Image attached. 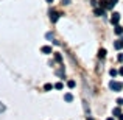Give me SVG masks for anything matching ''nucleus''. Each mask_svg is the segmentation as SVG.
Masks as SVG:
<instances>
[{"instance_id": "f257e3e1", "label": "nucleus", "mask_w": 123, "mask_h": 120, "mask_svg": "<svg viewBox=\"0 0 123 120\" xmlns=\"http://www.w3.org/2000/svg\"><path fill=\"white\" fill-rule=\"evenodd\" d=\"M109 87H111L112 90H115V92H120V90L123 89V84L118 83V81H114V80H112L111 83H109Z\"/></svg>"}, {"instance_id": "f03ea898", "label": "nucleus", "mask_w": 123, "mask_h": 120, "mask_svg": "<svg viewBox=\"0 0 123 120\" xmlns=\"http://www.w3.org/2000/svg\"><path fill=\"white\" fill-rule=\"evenodd\" d=\"M118 22H120V14H117V13H114L111 17V24L112 25H118Z\"/></svg>"}, {"instance_id": "7ed1b4c3", "label": "nucleus", "mask_w": 123, "mask_h": 120, "mask_svg": "<svg viewBox=\"0 0 123 120\" xmlns=\"http://www.w3.org/2000/svg\"><path fill=\"white\" fill-rule=\"evenodd\" d=\"M114 48H117V50H120V48H123V38H122V39H118V41H115V42H114Z\"/></svg>"}, {"instance_id": "20e7f679", "label": "nucleus", "mask_w": 123, "mask_h": 120, "mask_svg": "<svg viewBox=\"0 0 123 120\" xmlns=\"http://www.w3.org/2000/svg\"><path fill=\"white\" fill-rule=\"evenodd\" d=\"M42 53H45V55H50V53H53V51H51V47H48V45L42 47Z\"/></svg>"}, {"instance_id": "39448f33", "label": "nucleus", "mask_w": 123, "mask_h": 120, "mask_svg": "<svg viewBox=\"0 0 123 120\" xmlns=\"http://www.w3.org/2000/svg\"><path fill=\"white\" fill-rule=\"evenodd\" d=\"M50 19H51V22H56L58 19H59V14L53 11V13H51V14H50Z\"/></svg>"}, {"instance_id": "423d86ee", "label": "nucleus", "mask_w": 123, "mask_h": 120, "mask_svg": "<svg viewBox=\"0 0 123 120\" xmlns=\"http://www.w3.org/2000/svg\"><path fill=\"white\" fill-rule=\"evenodd\" d=\"M114 31H115V34H118V36H120V34H123V27H120V25H117Z\"/></svg>"}, {"instance_id": "0eeeda50", "label": "nucleus", "mask_w": 123, "mask_h": 120, "mask_svg": "<svg viewBox=\"0 0 123 120\" xmlns=\"http://www.w3.org/2000/svg\"><path fill=\"white\" fill-rule=\"evenodd\" d=\"M64 100H66V101H72L73 95H72V94H66V95H64Z\"/></svg>"}, {"instance_id": "6e6552de", "label": "nucleus", "mask_w": 123, "mask_h": 120, "mask_svg": "<svg viewBox=\"0 0 123 120\" xmlns=\"http://www.w3.org/2000/svg\"><path fill=\"white\" fill-rule=\"evenodd\" d=\"M105 56H106V50H105V48H101V50L98 51V58H101V59H103Z\"/></svg>"}, {"instance_id": "1a4fd4ad", "label": "nucleus", "mask_w": 123, "mask_h": 120, "mask_svg": "<svg viewBox=\"0 0 123 120\" xmlns=\"http://www.w3.org/2000/svg\"><path fill=\"white\" fill-rule=\"evenodd\" d=\"M53 87H55L53 84H50V83H48V84H45V86H44V89H45V90H50V89H53Z\"/></svg>"}, {"instance_id": "9d476101", "label": "nucleus", "mask_w": 123, "mask_h": 120, "mask_svg": "<svg viewBox=\"0 0 123 120\" xmlns=\"http://www.w3.org/2000/svg\"><path fill=\"white\" fill-rule=\"evenodd\" d=\"M67 86H69L70 89H72V87H75V81H73V80H70L69 83H67Z\"/></svg>"}, {"instance_id": "9b49d317", "label": "nucleus", "mask_w": 123, "mask_h": 120, "mask_svg": "<svg viewBox=\"0 0 123 120\" xmlns=\"http://www.w3.org/2000/svg\"><path fill=\"white\" fill-rule=\"evenodd\" d=\"M95 14L97 16H103V14H105V11H103V9H95Z\"/></svg>"}, {"instance_id": "f8f14e48", "label": "nucleus", "mask_w": 123, "mask_h": 120, "mask_svg": "<svg viewBox=\"0 0 123 120\" xmlns=\"http://www.w3.org/2000/svg\"><path fill=\"white\" fill-rule=\"evenodd\" d=\"M109 73H111V76H117V70H115V69H111V72H109Z\"/></svg>"}, {"instance_id": "ddd939ff", "label": "nucleus", "mask_w": 123, "mask_h": 120, "mask_svg": "<svg viewBox=\"0 0 123 120\" xmlns=\"http://www.w3.org/2000/svg\"><path fill=\"white\" fill-rule=\"evenodd\" d=\"M62 83H56V84H55V89H62Z\"/></svg>"}, {"instance_id": "4468645a", "label": "nucleus", "mask_w": 123, "mask_h": 120, "mask_svg": "<svg viewBox=\"0 0 123 120\" xmlns=\"http://www.w3.org/2000/svg\"><path fill=\"white\" fill-rule=\"evenodd\" d=\"M114 114H117V115H120V114H122V111H120V108H115V109H114Z\"/></svg>"}, {"instance_id": "2eb2a0df", "label": "nucleus", "mask_w": 123, "mask_h": 120, "mask_svg": "<svg viewBox=\"0 0 123 120\" xmlns=\"http://www.w3.org/2000/svg\"><path fill=\"white\" fill-rule=\"evenodd\" d=\"M109 2H111V8H112V6H114V5H115V3H117V2H118V0H109Z\"/></svg>"}, {"instance_id": "dca6fc26", "label": "nucleus", "mask_w": 123, "mask_h": 120, "mask_svg": "<svg viewBox=\"0 0 123 120\" xmlns=\"http://www.w3.org/2000/svg\"><path fill=\"white\" fill-rule=\"evenodd\" d=\"M45 38H47V39H53V36H51V33H47V34H45Z\"/></svg>"}, {"instance_id": "f3484780", "label": "nucleus", "mask_w": 123, "mask_h": 120, "mask_svg": "<svg viewBox=\"0 0 123 120\" xmlns=\"http://www.w3.org/2000/svg\"><path fill=\"white\" fill-rule=\"evenodd\" d=\"M55 58H56V61H61V55H59V53L55 55Z\"/></svg>"}, {"instance_id": "a211bd4d", "label": "nucleus", "mask_w": 123, "mask_h": 120, "mask_svg": "<svg viewBox=\"0 0 123 120\" xmlns=\"http://www.w3.org/2000/svg\"><path fill=\"white\" fill-rule=\"evenodd\" d=\"M117 103H118L120 106H123V98H118V100H117Z\"/></svg>"}, {"instance_id": "6ab92c4d", "label": "nucleus", "mask_w": 123, "mask_h": 120, "mask_svg": "<svg viewBox=\"0 0 123 120\" xmlns=\"http://www.w3.org/2000/svg\"><path fill=\"white\" fill-rule=\"evenodd\" d=\"M118 61H123V53H120V55H118Z\"/></svg>"}, {"instance_id": "aec40b11", "label": "nucleus", "mask_w": 123, "mask_h": 120, "mask_svg": "<svg viewBox=\"0 0 123 120\" xmlns=\"http://www.w3.org/2000/svg\"><path fill=\"white\" fill-rule=\"evenodd\" d=\"M118 119H120V120H123V114H120V115H118Z\"/></svg>"}, {"instance_id": "412c9836", "label": "nucleus", "mask_w": 123, "mask_h": 120, "mask_svg": "<svg viewBox=\"0 0 123 120\" xmlns=\"http://www.w3.org/2000/svg\"><path fill=\"white\" fill-rule=\"evenodd\" d=\"M45 2H47V3H53V0H45Z\"/></svg>"}, {"instance_id": "4be33fe9", "label": "nucleus", "mask_w": 123, "mask_h": 120, "mask_svg": "<svg viewBox=\"0 0 123 120\" xmlns=\"http://www.w3.org/2000/svg\"><path fill=\"white\" fill-rule=\"evenodd\" d=\"M120 75H123V67H122V69H120Z\"/></svg>"}, {"instance_id": "5701e85b", "label": "nucleus", "mask_w": 123, "mask_h": 120, "mask_svg": "<svg viewBox=\"0 0 123 120\" xmlns=\"http://www.w3.org/2000/svg\"><path fill=\"white\" fill-rule=\"evenodd\" d=\"M108 120H114V119H112V117H109V119H108Z\"/></svg>"}]
</instances>
